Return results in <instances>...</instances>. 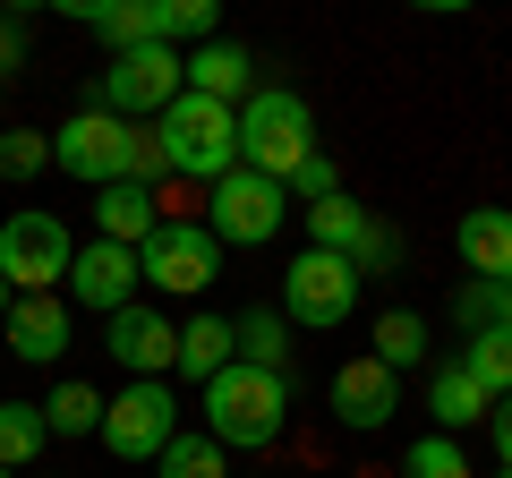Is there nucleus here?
Masks as SVG:
<instances>
[{"label":"nucleus","mask_w":512,"mask_h":478,"mask_svg":"<svg viewBox=\"0 0 512 478\" xmlns=\"http://www.w3.org/2000/svg\"><path fill=\"white\" fill-rule=\"evenodd\" d=\"M171 436H180V393H171V376H128L103 402V436L94 444L111 461H163Z\"/></svg>","instance_id":"39448f33"},{"label":"nucleus","mask_w":512,"mask_h":478,"mask_svg":"<svg viewBox=\"0 0 512 478\" xmlns=\"http://www.w3.org/2000/svg\"><path fill=\"white\" fill-rule=\"evenodd\" d=\"M52 9H69L77 26H94V35H103L111 52L163 43V9H154V0H52Z\"/></svg>","instance_id":"2eb2a0df"},{"label":"nucleus","mask_w":512,"mask_h":478,"mask_svg":"<svg viewBox=\"0 0 512 478\" xmlns=\"http://www.w3.org/2000/svg\"><path fill=\"white\" fill-rule=\"evenodd\" d=\"M69 265H77V239H69L60 214L18 205V214L0 222V282H9L18 299H43L52 282H69Z\"/></svg>","instance_id":"423d86ee"},{"label":"nucleus","mask_w":512,"mask_h":478,"mask_svg":"<svg viewBox=\"0 0 512 478\" xmlns=\"http://www.w3.org/2000/svg\"><path fill=\"white\" fill-rule=\"evenodd\" d=\"M18 60H26V18L9 9V18H0V69H18Z\"/></svg>","instance_id":"f704fd0d"},{"label":"nucleus","mask_w":512,"mask_h":478,"mask_svg":"<svg viewBox=\"0 0 512 478\" xmlns=\"http://www.w3.org/2000/svg\"><path fill=\"white\" fill-rule=\"evenodd\" d=\"M103 402L111 393L103 385H52V402H43V427H52V436H103Z\"/></svg>","instance_id":"b1692460"},{"label":"nucleus","mask_w":512,"mask_h":478,"mask_svg":"<svg viewBox=\"0 0 512 478\" xmlns=\"http://www.w3.org/2000/svg\"><path fill=\"white\" fill-rule=\"evenodd\" d=\"M350 265H359V282L384 274V265H402V231H393V222H367V239H359V257H350Z\"/></svg>","instance_id":"7c9ffc66"},{"label":"nucleus","mask_w":512,"mask_h":478,"mask_svg":"<svg viewBox=\"0 0 512 478\" xmlns=\"http://www.w3.org/2000/svg\"><path fill=\"white\" fill-rule=\"evenodd\" d=\"M52 163L69 171V180H86V188H111V180H128V163H137V129L111 120L103 103H86V111H69V120L52 129Z\"/></svg>","instance_id":"1a4fd4ad"},{"label":"nucleus","mask_w":512,"mask_h":478,"mask_svg":"<svg viewBox=\"0 0 512 478\" xmlns=\"http://www.w3.org/2000/svg\"><path fill=\"white\" fill-rule=\"evenodd\" d=\"M495 478H512V470H495Z\"/></svg>","instance_id":"58836bf2"},{"label":"nucleus","mask_w":512,"mask_h":478,"mask_svg":"<svg viewBox=\"0 0 512 478\" xmlns=\"http://www.w3.org/2000/svg\"><path fill=\"white\" fill-rule=\"evenodd\" d=\"M495 325H512V282H495Z\"/></svg>","instance_id":"c9c22d12"},{"label":"nucleus","mask_w":512,"mask_h":478,"mask_svg":"<svg viewBox=\"0 0 512 478\" xmlns=\"http://www.w3.org/2000/svg\"><path fill=\"white\" fill-rule=\"evenodd\" d=\"M291 197H308V205H325V197H342V171H333V154H308V163H299V180H291Z\"/></svg>","instance_id":"2f4dec72"},{"label":"nucleus","mask_w":512,"mask_h":478,"mask_svg":"<svg viewBox=\"0 0 512 478\" xmlns=\"http://www.w3.org/2000/svg\"><path fill=\"white\" fill-rule=\"evenodd\" d=\"M35 171H52V129H0V180H35Z\"/></svg>","instance_id":"c85d7f7f"},{"label":"nucleus","mask_w":512,"mask_h":478,"mask_svg":"<svg viewBox=\"0 0 512 478\" xmlns=\"http://www.w3.org/2000/svg\"><path fill=\"white\" fill-rule=\"evenodd\" d=\"M402 478H478V470H470V453H461L453 436H419L402 453Z\"/></svg>","instance_id":"c756f323"},{"label":"nucleus","mask_w":512,"mask_h":478,"mask_svg":"<svg viewBox=\"0 0 512 478\" xmlns=\"http://www.w3.org/2000/svg\"><path fill=\"white\" fill-rule=\"evenodd\" d=\"M282 427H291V376L231 359V368L205 385V436H214L222 453H265V444H282Z\"/></svg>","instance_id":"f257e3e1"},{"label":"nucleus","mask_w":512,"mask_h":478,"mask_svg":"<svg viewBox=\"0 0 512 478\" xmlns=\"http://www.w3.org/2000/svg\"><path fill=\"white\" fill-rule=\"evenodd\" d=\"M0 478H18V470H0Z\"/></svg>","instance_id":"4c0bfd02"},{"label":"nucleus","mask_w":512,"mask_h":478,"mask_svg":"<svg viewBox=\"0 0 512 478\" xmlns=\"http://www.w3.org/2000/svg\"><path fill=\"white\" fill-rule=\"evenodd\" d=\"M9 308H18V291H9V282H0V325H9Z\"/></svg>","instance_id":"e433bc0d"},{"label":"nucleus","mask_w":512,"mask_h":478,"mask_svg":"<svg viewBox=\"0 0 512 478\" xmlns=\"http://www.w3.org/2000/svg\"><path fill=\"white\" fill-rule=\"evenodd\" d=\"M393 410H402V376L384 368L376 350L333 368V419H342V427H359V436H367V427H384Z\"/></svg>","instance_id":"ddd939ff"},{"label":"nucleus","mask_w":512,"mask_h":478,"mask_svg":"<svg viewBox=\"0 0 512 478\" xmlns=\"http://www.w3.org/2000/svg\"><path fill=\"white\" fill-rule=\"evenodd\" d=\"M154 137H163V163L180 171L188 188H214L239 171V111L205 103V94H180V103L154 120Z\"/></svg>","instance_id":"7ed1b4c3"},{"label":"nucleus","mask_w":512,"mask_h":478,"mask_svg":"<svg viewBox=\"0 0 512 478\" xmlns=\"http://www.w3.org/2000/svg\"><path fill=\"white\" fill-rule=\"evenodd\" d=\"M137 265H146V282L163 299H197L222 282V239L205 231V222H163V231L137 248Z\"/></svg>","instance_id":"9d476101"},{"label":"nucleus","mask_w":512,"mask_h":478,"mask_svg":"<svg viewBox=\"0 0 512 478\" xmlns=\"http://www.w3.org/2000/svg\"><path fill=\"white\" fill-rule=\"evenodd\" d=\"M154 470H163V478H231V470H222V444L205 436V427H197V436H171Z\"/></svg>","instance_id":"cd10ccee"},{"label":"nucleus","mask_w":512,"mask_h":478,"mask_svg":"<svg viewBox=\"0 0 512 478\" xmlns=\"http://www.w3.org/2000/svg\"><path fill=\"white\" fill-rule=\"evenodd\" d=\"M231 333H239V359H248V368L291 376V316H282V308H248V316H231Z\"/></svg>","instance_id":"412c9836"},{"label":"nucleus","mask_w":512,"mask_h":478,"mask_svg":"<svg viewBox=\"0 0 512 478\" xmlns=\"http://www.w3.org/2000/svg\"><path fill=\"white\" fill-rule=\"evenodd\" d=\"M0 333H9V350H18L26 368H52L60 350H69V299H52V291H43V299H18Z\"/></svg>","instance_id":"f3484780"},{"label":"nucleus","mask_w":512,"mask_h":478,"mask_svg":"<svg viewBox=\"0 0 512 478\" xmlns=\"http://www.w3.org/2000/svg\"><path fill=\"white\" fill-rule=\"evenodd\" d=\"M43 444H52V427H43V402H0V470H26Z\"/></svg>","instance_id":"a878e982"},{"label":"nucleus","mask_w":512,"mask_h":478,"mask_svg":"<svg viewBox=\"0 0 512 478\" xmlns=\"http://www.w3.org/2000/svg\"><path fill=\"white\" fill-rule=\"evenodd\" d=\"M231 359H239V333H231V316H188V325H180V376H188V385H214V376L222 368H231Z\"/></svg>","instance_id":"aec40b11"},{"label":"nucleus","mask_w":512,"mask_h":478,"mask_svg":"<svg viewBox=\"0 0 512 478\" xmlns=\"http://www.w3.org/2000/svg\"><path fill=\"white\" fill-rule=\"evenodd\" d=\"M453 316H461L470 333H487V325H495V282H461V291H453Z\"/></svg>","instance_id":"473e14b6"},{"label":"nucleus","mask_w":512,"mask_h":478,"mask_svg":"<svg viewBox=\"0 0 512 478\" xmlns=\"http://www.w3.org/2000/svg\"><path fill=\"white\" fill-rule=\"evenodd\" d=\"M94 231H103L111 248H146V239L163 231V205H154V188H137V180L94 188Z\"/></svg>","instance_id":"dca6fc26"},{"label":"nucleus","mask_w":512,"mask_h":478,"mask_svg":"<svg viewBox=\"0 0 512 478\" xmlns=\"http://www.w3.org/2000/svg\"><path fill=\"white\" fill-rule=\"evenodd\" d=\"M103 350L128 376H171L180 368V325L163 308H120V316H103Z\"/></svg>","instance_id":"f8f14e48"},{"label":"nucleus","mask_w":512,"mask_h":478,"mask_svg":"<svg viewBox=\"0 0 512 478\" xmlns=\"http://www.w3.org/2000/svg\"><path fill=\"white\" fill-rule=\"evenodd\" d=\"M376 359H384L393 376H410V368L427 359V316H419V308H384V316H376Z\"/></svg>","instance_id":"393cba45"},{"label":"nucleus","mask_w":512,"mask_h":478,"mask_svg":"<svg viewBox=\"0 0 512 478\" xmlns=\"http://www.w3.org/2000/svg\"><path fill=\"white\" fill-rule=\"evenodd\" d=\"M188 94H205V103H222V111H239L256 94V52H239V43H197L188 52Z\"/></svg>","instance_id":"4468645a"},{"label":"nucleus","mask_w":512,"mask_h":478,"mask_svg":"<svg viewBox=\"0 0 512 478\" xmlns=\"http://www.w3.org/2000/svg\"><path fill=\"white\" fill-rule=\"evenodd\" d=\"M308 214V248H325V257H359V239H367V205H350V197H325V205H299Z\"/></svg>","instance_id":"4be33fe9"},{"label":"nucleus","mask_w":512,"mask_h":478,"mask_svg":"<svg viewBox=\"0 0 512 478\" xmlns=\"http://www.w3.org/2000/svg\"><path fill=\"white\" fill-rule=\"evenodd\" d=\"M487 436H495V470H512V393L487 410Z\"/></svg>","instance_id":"72a5a7b5"},{"label":"nucleus","mask_w":512,"mask_h":478,"mask_svg":"<svg viewBox=\"0 0 512 478\" xmlns=\"http://www.w3.org/2000/svg\"><path fill=\"white\" fill-rule=\"evenodd\" d=\"M154 9H163V43L171 52H197V43H214V26H222V0H154Z\"/></svg>","instance_id":"bb28decb"},{"label":"nucleus","mask_w":512,"mask_h":478,"mask_svg":"<svg viewBox=\"0 0 512 478\" xmlns=\"http://www.w3.org/2000/svg\"><path fill=\"white\" fill-rule=\"evenodd\" d=\"M461 368L478 376V393H487V402H504V393H512V325L470 333V342H461Z\"/></svg>","instance_id":"5701e85b"},{"label":"nucleus","mask_w":512,"mask_h":478,"mask_svg":"<svg viewBox=\"0 0 512 478\" xmlns=\"http://www.w3.org/2000/svg\"><path fill=\"white\" fill-rule=\"evenodd\" d=\"M350 308H359V265H350V257L299 248V257L282 265V316H291V325L333 333V325H350Z\"/></svg>","instance_id":"6e6552de"},{"label":"nucleus","mask_w":512,"mask_h":478,"mask_svg":"<svg viewBox=\"0 0 512 478\" xmlns=\"http://www.w3.org/2000/svg\"><path fill=\"white\" fill-rule=\"evenodd\" d=\"M461 265H470V282H512V205L461 214Z\"/></svg>","instance_id":"a211bd4d"},{"label":"nucleus","mask_w":512,"mask_h":478,"mask_svg":"<svg viewBox=\"0 0 512 478\" xmlns=\"http://www.w3.org/2000/svg\"><path fill=\"white\" fill-rule=\"evenodd\" d=\"M308 154H325V146H316V111H308V94H291V86H256L248 103H239V171H265V180L291 188Z\"/></svg>","instance_id":"f03ea898"},{"label":"nucleus","mask_w":512,"mask_h":478,"mask_svg":"<svg viewBox=\"0 0 512 478\" xmlns=\"http://www.w3.org/2000/svg\"><path fill=\"white\" fill-rule=\"evenodd\" d=\"M487 393H478V376L461 368V359H444L436 376H427V419H436V436H461V427H478L487 419Z\"/></svg>","instance_id":"6ab92c4d"},{"label":"nucleus","mask_w":512,"mask_h":478,"mask_svg":"<svg viewBox=\"0 0 512 478\" xmlns=\"http://www.w3.org/2000/svg\"><path fill=\"white\" fill-rule=\"evenodd\" d=\"M282 222H291V188L265 180V171H231V180L205 188V231L222 248H265Z\"/></svg>","instance_id":"0eeeda50"},{"label":"nucleus","mask_w":512,"mask_h":478,"mask_svg":"<svg viewBox=\"0 0 512 478\" xmlns=\"http://www.w3.org/2000/svg\"><path fill=\"white\" fill-rule=\"evenodd\" d=\"M137 282H146L137 248L94 239V248H77V265H69V282H60V291H69L77 308H94V316H120V308H137Z\"/></svg>","instance_id":"9b49d317"},{"label":"nucleus","mask_w":512,"mask_h":478,"mask_svg":"<svg viewBox=\"0 0 512 478\" xmlns=\"http://www.w3.org/2000/svg\"><path fill=\"white\" fill-rule=\"evenodd\" d=\"M180 94H188V52H171V43H137V52H111L103 60V94H94V103L137 129V120H163Z\"/></svg>","instance_id":"20e7f679"}]
</instances>
